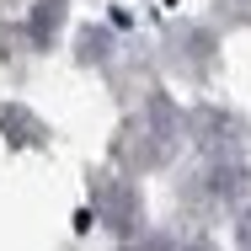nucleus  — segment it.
Returning <instances> with one entry per match:
<instances>
[{
    "instance_id": "5",
    "label": "nucleus",
    "mask_w": 251,
    "mask_h": 251,
    "mask_svg": "<svg viewBox=\"0 0 251 251\" xmlns=\"http://www.w3.org/2000/svg\"><path fill=\"white\" fill-rule=\"evenodd\" d=\"M171 251H208L203 241H187V246H171Z\"/></svg>"
},
{
    "instance_id": "4",
    "label": "nucleus",
    "mask_w": 251,
    "mask_h": 251,
    "mask_svg": "<svg viewBox=\"0 0 251 251\" xmlns=\"http://www.w3.org/2000/svg\"><path fill=\"white\" fill-rule=\"evenodd\" d=\"M235 241H241V251H251V203L235 214Z\"/></svg>"
},
{
    "instance_id": "1",
    "label": "nucleus",
    "mask_w": 251,
    "mask_h": 251,
    "mask_svg": "<svg viewBox=\"0 0 251 251\" xmlns=\"http://www.w3.org/2000/svg\"><path fill=\"white\" fill-rule=\"evenodd\" d=\"M182 134H187L182 112H176L166 97H150L139 112H134V123L123 128V160H128V166H139V171L166 166L171 155L182 150Z\"/></svg>"
},
{
    "instance_id": "3",
    "label": "nucleus",
    "mask_w": 251,
    "mask_h": 251,
    "mask_svg": "<svg viewBox=\"0 0 251 251\" xmlns=\"http://www.w3.org/2000/svg\"><path fill=\"white\" fill-rule=\"evenodd\" d=\"M59 22H64V0H38V11H32V43H38V49L53 43Z\"/></svg>"
},
{
    "instance_id": "2",
    "label": "nucleus",
    "mask_w": 251,
    "mask_h": 251,
    "mask_svg": "<svg viewBox=\"0 0 251 251\" xmlns=\"http://www.w3.org/2000/svg\"><path fill=\"white\" fill-rule=\"evenodd\" d=\"M97 214L107 219V230L134 235L139 230V193L128 182H97Z\"/></svg>"
}]
</instances>
